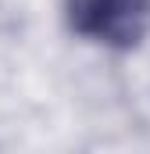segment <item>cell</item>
<instances>
[{
    "instance_id": "cell-1",
    "label": "cell",
    "mask_w": 150,
    "mask_h": 154,
    "mask_svg": "<svg viewBox=\"0 0 150 154\" xmlns=\"http://www.w3.org/2000/svg\"><path fill=\"white\" fill-rule=\"evenodd\" d=\"M75 7V25L104 39L118 36H136L140 32V18L147 14L143 0H72Z\"/></svg>"
}]
</instances>
